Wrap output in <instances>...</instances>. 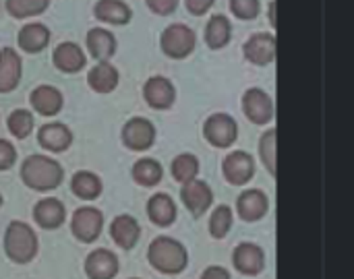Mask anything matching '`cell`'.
I'll list each match as a JSON object with an SVG mask.
<instances>
[{
  "label": "cell",
  "instance_id": "cell-33",
  "mask_svg": "<svg viewBox=\"0 0 354 279\" xmlns=\"http://www.w3.org/2000/svg\"><path fill=\"white\" fill-rule=\"evenodd\" d=\"M50 0H6V10L15 19L37 17L48 8Z\"/></svg>",
  "mask_w": 354,
  "mask_h": 279
},
{
  "label": "cell",
  "instance_id": "cell-28",
  "mask_svg": "<svg viewBox=\"0 0 354 279\" xmlns=\"http://www.w3.org/2000/svg\"><path fill=\"white\" fill-rule=\"evenodd\" d=\"M102 189H104V184H102L100 176L93 174V172L81 170V172H77L71 178V191H73V195L79 197V199H83V201L97 199L102 195Z\"/></svg>",
  "mask_w": 354,
  "mask_h": 279
},
{
  "label": "cell",
  "instance_id": "cell-38",
  "mask_svg": "<svg viewBox=\"0 0 354 279\" xmlns=\"http://www.w3.org/2000/svg\"><path fill=\"white\" fill-rule=\"evenodd\" d=\"M214 2H216V0H185V6H187V10H189L191 15L201 17V15H205V12L214 6Z\"/></svg>",
  "mask_w": 354,
  "mask_h": 279
},
{
  "label": "cell",
  "instance_id": "cell-39",
  "mask_svg": "<svg viewBox=\"0 0 354 279\" xmlns=\"http://www.w3.org/2000/svg\"><path fill=\"white\" fill-rule=\"evenodd\" d=\"M201 279H230V273H228L224 267L212 265V267H207V269L201 273Z\"/></svg>",
  "mask_w": 354,
  "mask_h": 279
},
{
  "label": "cell",
  "instance_id": "cell-11",
  "mask_svg": "<svg viewBox=\"0 0 354 279\" xmlns=\"http://www.w3.org/2000/svg\"><path fill=\"white\" fill-rule=\"evenodd\" d=\"M276 35L272 33H255L251 35L245 46H243V54L245 58L255 64V66H268L276 60Z\"/></svg>",
  "mask_w": 354,
  "mask_h": 279
},
{
  "label": "cell",
  "instance_id": "cell-25",
  "mask_svg": "<svg viewBox=\"0 0 354 279\" xmlns=\"http://www.w3.org/2000/svg\"><path fill=\"white\" fill-rule=\"evenodd\" d=\"M118 70L110 62H97L87 73V85L95 93H112L118 87Z\"/></svg>",
  "mask_w": 354,
  "mask_h": 279
},
{
  "label": "cell",
  "instance_id": "cell-42",
  "mask_svg": "<svg viewBox=\"0 0 354 279\" xmlns=\"http://www.w3.org/2000/svg\"><path fill=\"white\" fill-rule=\"evenodd\" d=\"M131 279H139V278H131Z\"/></svg>",
  "mask_w": 354,
  "mask_h": 279
},
{
  "label": "cell",
  "instance_id": "cell-40",
  "mask_svg": "<svg viewBox=\"0 0 354 279\" xmlns=\"http://www.w3.org/2000/svg\"><path fill=\"white\" fill-rule=\"evenodd\" d=\"M276 2L278 0H272V4H270V23H272V27H276Z\"/></svg>",
  "mask_w": 354,
  "mask_h": 279
},
{
  "label": "cell",
  "instance_id": "cell-24",
  "mask_svg": "<svg viewBox=\"0 0 354 279\" xmlns=\"http://www.w3.org/2000/svg\"><path fill=\"white\" fill-rule=\"evenodd\" d=\"M87 50L97 62H108L116 54V37L108 29H102V27L89 29Z\"/></svg>",
  "mask_w": 354,
  "mask_h": 279
},
{
  "label": "cell",
  "instance_id": "cell-30",
  "mask_svg": "<svg viewBox=\"0 0 354 279\" xmlns=\"http://www.w3.org/2000/svg\"><path fill=\"white\" fill-rule=\"evenodd\" d=\"M170 172H172V178L176 182L187 184V182L197 178V174H199V160L193 153H180V155H176L172 160Z\"/></svg>",
  "mask_w": 354,
  "mask_h": 279
},
{
  "label": "cell",
  "instance_id": "cell-7",
  "mask_svg": "<svg viewBox=\"0 0 354 279\" xmlns=\"http://www.w3.org/2000/svg\"><path fill=\"white\" fill-rule=\"evenodd\" d=\"M243 112L253 124H268L276 114V106L268 91L251 87L243 95Z\"/></svg>",
  "mask_w": 354,
  "mask_h": 279
},
{
  "label": "cell",
  "instance_id": "cell-3",
  "mask_svg": "<svg viewBox=\"0 0 354 279\" xmlns=\"http://www.w3.org/2000/svg\"><path fill=\"white\" fill-rule=\"evenodd\" d=\"M39 249L37 236L25 222H10L4 232V253L17 265H27L35 259Z\"/></svg>",
  "mask_w": 354,
  "mask_h": 279
},
{
  "label": "cell",
  "instance_id": "cell-22",
  "mask_svg": "<svg viewBox=\"0 0 354 279\" xmlns=\"http://www.w3.org/2000/svg\"><path fill=\"white\" fill-rule=\"evenodd\" d=\"M147 218L158 228H168L176 222V203L166 193H156L147 201Z\"/></svg>",
  "mask_w": 354,
  "mask_h": 279
},
{
  "label": "cell",
  "instance_id": "cell-12",
  "mask_svg": "<svg viewBox=\"0 0 354 279\" xmlns=\"http://www.w3.org/2000/svg\"><path fill=\"white\" fill-rule=\"evenodd\" d=\"M180 201L185 203V207L195 218H201L212 207V203H214V191L209 189L207 182L195 178V180L183 184V189H180Z\"/></svg>",
  "mask_w": 354,
  "mask_h": 279
},
{
  "label": "cell",
  "instance_id": "cell-26",
  "mask_svg": "<svg viewBox=\"0 0 354 279\" xmlns=\"http://www.w3.org/2000/svg\"><path fill=\"white\" fill-rule=\"evenodd\" d=\"M93 15L108 25H127L133 17V10L122 0H97Z\"/></svg>",
  "mask_w": 354,
  "mask_h": 279
},
{
  "label": "cell",
  "instance_id": "cell-29",
  "mask_svg": "<svg viewBox=\"0 0 354 279\" xmlns=\"http://www.w3.org/2000/svg\"><path fill=\"white\" fill-rule=\"evenodd\" d=\"M133 180L141 186H156L162 182V176H164V168L158 160L153 157H141L135 162L133 166Z\"/></svg>",
  "mask_w": 354,
  "mask_h": 279
},
{
  "label": "cell",
  "instance_id": "cell-15",
  "mask_svg": "<svg viewBox=\"0 0 354 279\" xmlns=\"http://www.w3.org/2000/svg\"><path fill=\"white\" fill-rule=\"evenodd\" d=\"M37 143L46 151L64 153L73 145V133L62 122H48L37 131Z\"/></svg>",
  "mask_w": 354,
  "mask_h": 279
},
{
  "label": "cell",
  "instance_id": "cell-17",
  "mask_svg": "<svg viewBox=\"0 0 354 279\" xmlns=\"http://www.w3.org/2000/svg\"><path fill=\"white\" fill-rule=\"evenodd\" d=\"M64 220H66V207L54 197L37 201L33 207V222L41 230H58L64 224Z\"/></svg>",
  "mask_w": 354,
  "mask_h": 279
},
{
  "label": "cell",
  "instance_id": "cell-21",
  "mask_svg": "<svg viewBox=\"0 0 354 279\" xmlns=\"http://www.w3.org/2000/svg\"><path fill=\"white\" fill-rule=\"evenodd\" d=\"M23 73V62L21 56L12 48H2L0 50V93H10Z\"/></svg>",
  "mask_w": 354,
  "mask_h": 279
},
{
  "label": "cell",
  "instance_id": "cell-36",
  "mask_svg": "<svg viewBox=\"0 0 354 279\" xmlns=\"http://www.w3.org/2000/svg\"><path fill=\"white\" fill-rule=\"evenodd\" d=\"M17 162V151L10 141L0 139V172H6L15 166Z\"/></svg>",
  "mask_w": 354,
  "mask_h": 279
},
{
  "label": "cell",
  "instance_id": "cell-5",
  "mask_svg": "<svg viewBox=\"0 0 354 279\" xmlns=\"http://www.w3.org/2000/svg\"><path fill=\"white\" fill-rule=\"evenodd\" d=\"M203 137L216 149H228L239 137V124L230 114H212L203 124Z\"/></svg>",
  "mask_w": 354,
  "mask_h": 279
},
{
  "label": "cell",
  "instance_id": "cell-37",
  "mask_svg": "<svg viewBox=\"0 0 354 279\" xmlns=\"http://www.w3.org/2000/svg\"><path fill=\"white\" fill-rule=\"evenodd\" d=\"M149 10L160 15V17H168L178 8V0H145Z\"/></svg>",
  "mask_w": 354,
  "mask_h": 279
},
{
  "label": "cell",
  "instance_id": "cell-20",
  "mask_svg": "<svg viewBox=\"0 0 354 279\" xmlns=\"http://www.w3.org/2000/svg\"><path fill=\"white\" fill-rule=\"evenodd\" d=\"M29 102H31V106H33V110L37 114L48 116V118L56 116L62 110V106H64L62 93L56 87H52V85H37L31 91Z\"/></svg>",
  "mask_w": 354,
  "mask_h": 279
},
{
  "label": "cell",
  "instance_id": "cell-19",
  "mask_svg": "<svg viewBox=\"0 0 354 279\" xmlns=\"http://www.w3.org/2000/svg\"><path fill=\"white\" fill-rule=\"evenodd\" d=\"M110 236H112V240H114V244L118 249L131 251V249H135V244L141 238V226L131 215H118L110 224Z\"/></svg>",
  "mask_w": 354,
  "mask_h": 279
},
{
  "label": "cell",
  "instance_id": "cell-4",
  "mask_svg": "<svg viewBox=\"0 0 354 279\" xmlns=\"http://www.w3.org/2000/svg\"><path fill=\"white\" fill-rule=\"evenodd\" d=\"M160 46H162V52H164L168 58L183 60V58H187V56L195 50L197 37H195V31H193L189 25H185V23H174V25H168V27L162 31Z\"/></svg>",
  "mask_w": 354,
  "mask_h": 279
},
{
  "label": "cell",
  "instance_id": "cell-27",
  "mask_svg": "<svg viewBox=\"0 0 354 279\" xmlns=\"http://www.w3.org/2000/svg\"><path fill=\"white\" fill-rule=\"evenodd\" d=\"M232 25L224 15H214L205 25V44L212 50H222L230 44Z\"/></svg>",
  "mask_w": 354,
  "mask_h": 279
},
{
  "label": "cell",
  "instance_id": "cell-16",
  "mask_svg": "<svg viewBox=\"0 0 354 279\" xmlns=\"http://www.w3.org/2000/svg\"><path fill=\"white\" fill-rule=\"evenodd\" d=\"M85 276L89 279H114L118 276V257L106 249L91 251L85 259Z\"/></svg>",
  "mask_w": 354,
  "mask_h": 279
},
{
  "label": "cell",
  "instance_id": "cell-13",
  "mask_svg": "<svg viewBox=\"0 0 354 279\" xmlns=\"http://www.w3.org/2000/svg\"><path fill=\"white\" fill-rule=\"evenodd\" d=\"M232 265L239 273L253 278L266 269V255L253 242H241L232 253Z\"/></svg>",
  "mask_w": 354,
  "mask_h": 279
},
{
  "label": "cell",
  "instance_id": "cell-6",
  "mask_svg": "<svg viewBox=\"0 0 354 279\" xmlns=\"http://www.w3.org/2000/svg\"><path fill=\"white\" fill-rule=\"evenodd\" d=\"M102 228H104V213L95 207H79L71 218V232L83 244L95 242L102 234Z\"/></svg>",
  "mask_w": 354,
  "mask_h": 279
},
{
  "label": "cell",
  "instance_id": "cell-18",
  "mask_svg": "<svg viewBox=\"0 0 354 279\" xmlns=\"http://www.w3.org/2000/svg\"><path fill=\"white\" fill-rule=\"evenodd\" d=\"M52 62L54 66L60 70V73H66V75H73V73H79L87 58L81 50V46H77L75 41H62L54 48L52 52Z\"/></svg>",
  "mask_w": 354,
  "mask_h": 279
},
{
  "label": "cell",
  "instance_id": "cell-34",
  "mask_svg": "<svg viewBox=\"0 0 354 279\" xmlns=\"http://www.w3.org/2000/svg\"><path fill=\"white\" fill-rule=\"evenodd\" d=\"M8 131H10V135H15L17 139H27L29 135H31V131H33V126H35V122H33V114L29 112V110H15V112H10V116H8Z\"/></svg>",
  "mask_w": 354,
  "mask_h": 279
},
{
  "label": "cell",
  "instance_id": "cell-8",
  "mask_svg": "<svg viewBox=\"0 0 354 279\" xmlns=\"http://www.w3.org/2000/svg\"><path fill=\"white\" fill-rule=\"evenodd\" d=\"M222 174L228 184L243 186L255 176V160L247 151H230L222 162Z\"/></svg>",
  "mask_w": 354,
  "mask_h": 279
},
{
  "label": "cell",
  "instance_id": "cell-35",
  "mask_svg": "<svg viewBox=\"0 0 354 279\" xmlns=\"http://www.w3.org/2000/svg\"><path fill=\"white\" fill-rule=\"evenodd\" d=\"M261 10V2L259 0H230V12L241 19V21H253L257 19Z\"/></svg>",
  "mask_w": 354,
  "mask_h": 279
},
{
  "label": "cell",
  "instance_id": "cell-31",
  "mask_svg": "<svg viewBox=\"0 0 354 279\" xmlns=\"http://www.w3.org/2000/svg\"><path fill=\"white\" fill-rule=\"evenodd\" d=\"M276 141H278V131L276 128H270L261 135L259 139V155H261V162L263 166L268 168V172L276 178L278 176V162H276Z\"/></svg>",
  "mask_w": 354,
  "mask_h": 279
},
{
  "label": "cell",
  "instance_id": "cell-14",
  "mask_svg": "<svg viewBox=\"0 0 354 279\" xmlns=\"http://www.w3.org/2000/svg\"><path fill=\"white\" fill-rule=\"evenodd\" d=\"M270 211V199L263 191L259 189H249L245 193L239 195L236 201V213L243 222H259L266 218V213Z\"/></svg>",
  "mask_w": 354,
  "mask_h": 279
},
{
  "label": "cell",
  "instance_id": "cell-9",
  "mask_svg": "<svg viewBox=\"0 0 354 279\" xmlns=\"http://www.w3.org/2000/svg\"><path fill=\"white\" fill-rule=\"evenodd\" d=\"M122 143L131 151H147L156 143V126L147 118H131L122 126Z\"/></svg>",
  "mask_w": 354,
  "mask_h": 279
},
{
  "label": "cell",
  "instance_id": "cell-41",
  "mask_svg": "<svg viewBox=\"0 0 354 279\" xmlns=\"http://www.w3.org/2000/svg\"><path fill=\"white\" fill-rule=\"evenodd\" d=\"M0 207H2V195H0Z\"/></svg>",
  "mask_w": 354,
  "mask_h": 279
},
{
  "label": "cell",
  "instance_id": "cell-10",
  "mask_svg": "<svg viewBox=\"0 0 354 279\" xmlns=\"http://www.w3.org/2000/svg\"><path fill=\"white\" fill-rule=\"evenodd\" d=\"M143 97H145L149 108H153V110H168V108L174 106L176 89H174L170 79H166L162 75H156V77H149L145 81Z\"/></svg>",
  "mask_w": 354,
  "mask_h": 279
},
{
  "label": "cell",
  "instance_id": "cell-32",
  "mask_svg": "<svg viewBox=\"0 0 354 279\" xmlns=\"http://www.w3.org/2000/svg\"><path fill=\"white\" fill-rule=\"evenodd\" d=\"M232 222H234V213H232V209L228 205L216 207L212 218H209V234H212V238H216V240L226 238L230 228H232Z\"/></svg>",
  "mask_w": 354,
  "mask_h": 279
},
{
  "label": "cell",
  "instance_id": "cell-1",
  "mask_svg": "<svg viewBox=\"0 0 354 279\" xmlns=\"http://www.w3.org/2000/svg\"><path fill=\"white\" fill-rule=\"evenodd\" d=\"M21 180L37 193H48L62 184L64 170L56 160L41 153H33L21 164Z\"/></svg>",
  "mask_w": 354,
  "mask_h": 279
},
{
  "label": "cell",
  "instance_id": "cell-23",
  "mask_svg": "<svg viewBox=\"0 0 354 279\" xmlns=\"http://www.w3.org/2000/svg\"><path fill=\"white\" fill-rule=\"evenodd\" d=\"M17 44L23 52L37 54L50 44V29L41 23H27L17 35Z\"/></svg>",
  "mask_w": 354,
  "mask_h": 279
},
{
  "label": "cell",
  "instance_id": "cell-2",
  "mask_svg": "<svg viewBox=\"0 0 354 279\" xmlns=\"http://www.w3.org/2000/svg\"><path fill=\"white\" fill-rule=\"evenodd\" d=\"M147 261L164 276H178L189 265V253L178 240L170 236H158L147 249Z\"/></svg>",
  "mask_w": 354,
  "mask_h": 279
}]
</instances>
